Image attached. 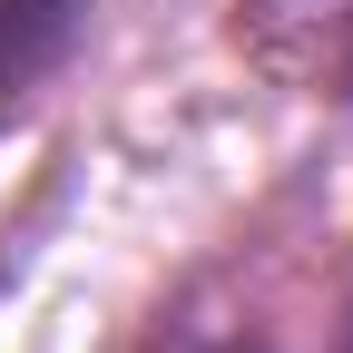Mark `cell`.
Here are the masks:
<instances>
[{
	"mask_svg": "<svg viewBox=\"0 0 353 353\" xmlns=\"http://www.w3.org/2000/svg\"><path fill=\"white\" fill-rule=\"evenodd\" d=\"M88 30V0H0V108H20L39 79H59Z\"/></svg>",
	"mask_w": 353,
	"mask_h": 353,
	"instance_id": "cell-1",
	"label": "cell"
},
{
	"mask_svg": "<svg viewBox=\"0 0 353 353\" xmlns=\"http://www.w3.org/2000/svg\"><path fill=\"white\" fill-rule=\"evenodd\" d=\"M324 353H353V314H343V324H334V343H324Z\"/></svg>",
	"mask_w": 353,
	"mask_h": 353,
	"instance_id": "cell-2",
	"label": "cell"
}]
</instances>
